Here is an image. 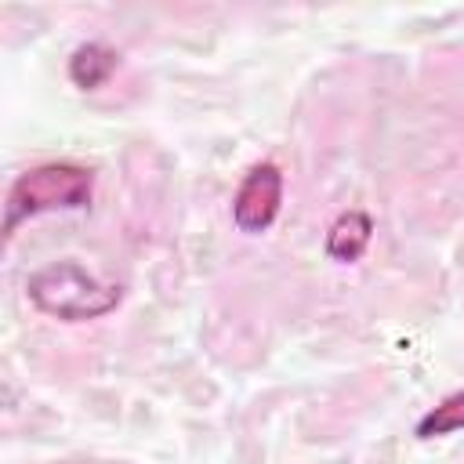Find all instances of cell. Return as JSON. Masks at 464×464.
I'll list each match as a JSON object with an SVG mask.
<instances>
[{
  "label": "cell",
  "mask_w": 464,
  "mask_h": 464,
  "mask_svg": "<svg viewBox=\"0 0 464 464\" xmlns=\"http://www.w3.org/2000/svg\"><path fill=\"white\" fill-rule=\"evenodd\" d=\"M25 290H29V301L44 315H54V319H65V323L102 319L123 297L120 283H102L94 272H87L80 261H69V257L36 268L29 276Z\"/></svg>",
  "instance_id": "cell-1"
},
{
  "label": "cell",
  "mask_w": 464,
  "mask_h": 464,
  "mask_svg": "<svg viewBox=\"0 0 464 464\" xmlns=\"http://www.w3.org/2000/svg\"><path fill=\"white\" fill-rule=\"evenodd\" d=\"M91 170L76 163H40L14 178L4 203V232L11 236L25 218L47 210H76L91 203Z\"/></svg>",
  "instance_id": "cell-2"
},
{
  "label": "cell",
  "mask_w": 464,
  "mask_h": 464,
  "mask_svg": "<svg viewBox=\"0 0 464 464\" xmlns=\"http://www.w3.org/2000/svg\"><path fill=\"white\" fill-rule=\"evenodd\" d=\"M283 207V174L276 163H257L243 178L236 199H232V221L246 236H261L272 228Z\"/></svg>",
  "instance_id": "cell-3"
},
{
  "label": "cell",
  "mask_w": 464,
  "mask_h": 464,
  "mask_svg": "<svg viewBox=\"0 0 464 464\" xmlns=\"http://www.w3.org/2000/svg\"><path fill=\"white\" fill-rule=\"evenodd\" d=\"M370 236H373L370 214L348 210V214H341V218L334 221V228L326 232V254H330L334 261H341V265H352V261H359V257L366 254Z\"/></svg>",
  "instance_id": "cell-4"
},
{
  "label": "cell",
  "mask_w": 464,
  "mask_h": 464,
  "mask_svg": "<svg viewBox=\"0 0 464 464\" xmlns=\"http://www.w3.org/2000/svg\"><path fill=\"white\" fill-rule=\"evenodd\" d=\"M116 65H120V54H116L109 44L91 40V44H80V47L72 51V58H69V76H72L76 87L94 91V87H102V83L116 72Z\"/></svg>",
  "instance_id": "cell-5"
},
{
  "label": "cell",
  "mask_w": 464,
  "mask_h": 464,
  "mask_svg": "<svg viewBox=\"0 0 464 464\" xmlns=\"http://www.w3.org/2000/svg\"><path fill=\"white\" fill-rule=\"evenodd\" d=\"M464 428V392L446 395L435 410H428L417 424V439H435V435H450Z\"/></svg>",
  "instance_id": "cell-6"
}]
</instances>
